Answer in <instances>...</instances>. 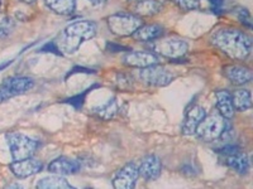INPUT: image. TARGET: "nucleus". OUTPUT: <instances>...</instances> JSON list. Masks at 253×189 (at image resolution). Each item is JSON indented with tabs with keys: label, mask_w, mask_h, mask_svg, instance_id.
<instances>
[{
	"label": "nucleus",
	"mask_w": 253,
	"mask_h": 189,
	"mask_svg": "<svg viewBox=\"0 0 253 189\" xmlns=\"http://www.w3.org/2000/svg\"><path fill=\"white\" fill-rule=\"evenodd\" d=\"M210 42L225 56L234 61H245L252 52V39L236 28H220L211 34Z\"/></svg>",
	"instance_id": "f257e3e1"
},
{
	"label": "nucleus",
	"mask_w": 253,
	"mask_h": 189,
	"mask_svg": "<svg viewBox=\"0 0 253 189\" xmlns=\"http://www.w3.org/2000/svg\"><path fill=\"white\" fill-rule=\"evenodd\" d=\"M96 31H98V27L91 20H79L63 29L57 39L55 40V43L61 53L71 55L80 48L84 42L94 38Z\"/></svg>",
	"instance_id": "f03ea898"
},
{
	"label": "nucleus",
	"mask_w": 253,
	"mask_h": 189,
	"mask_svg": "<svg viewBox=\"0 0 253 189\" xmlns=\"http://www.w3.org/2000/svg\"><path fill=\"white\" fill-rule=\"evenodd\" d=\"M6 143H8L13 160H22V159L33 157L38 148L37 141L17 131L6 134Z\"/></svg>",
	"instance_id": "7ed1b4c3"
},
{
	"label": "nucleus",
	"mask_w": 253,
	"mask_h": 189,
	"mask_svg": "<svg viewBox=\"0 0 253 189\" xmlns=\"http://www.w3.org/2000/svg\"><path fill=\"white\" fill-rule=\"evenodd\" d=\"M108 27L118 37L132 35L142 26V19L132 13H117L108 18Z\"/></svg>",
	"instance_id": "20e7f679"
},
{
	"label": "nucleus",
	"mask_w": 253,
	"mask_h": 189,
	"mask_svg": "<svg viewBox=\"0 0 253 189\" xmlns=\"http://www.w3.org/2000/svg\"><path fill=\"white\" fill-rule=\"evenodd\" d=\"M151 48L158 53V55L164 56V57L171 58V60H177V58H182L186 55L187 43L184 39L177 37H167L161 38V39L153 40L151 44Z\"/></svg>",
	"instance_id": "39448f33"
},
{
	"label": "nucleus",
	"mask_w": 253,
	"mask_h": 189,
	"mask_svg": "<svg viewBox=\"0 0 253 189\" xmlns=\"http://www.w3.org/2000/svg\"><path fill=\"white\" fill-rule=\"evenodd\" d=\"M225 126H227V123L224 118L220 114H213L203 119L202 123L199 124L195 134L198 135L199 139L204 141H214L221 138Z\"/></svg>",
	"instance_id": "423d86ee"
},
{
	"label": "nucleus",
	"mask_w": 253,
	"mask_h": 189,
	"mask_svg": "<svg viewBox=\"0 0 253 189\" xmlns=\"http://www.w3.org/2000/svg\"><path fill=\"white\" fill-rule=\"evenodd\" d=\"M35 86V81L26 76L8 77L0 85V103L5 102L9 98L26 94Z\"/></svg>",
	"instance_id": "0eeeda50"
},
{
	"label": "nucleus",
	"mask_w": 253,
	"mask_h": 189,
	"mask_svg": "<svg viewBox=\"0 0 253 189\" xmlns=\"http://www.w3.org/2000/svg\"><path fill=\"white\" fill-rule=\"evenodd\" d=\"M139 78L143 83L153 87H165L170 85L173 80V75L170 71H167L165 67L152 64L146 68H141Z\"/></svg>",
	"instance_id": "6e6552de"
},
{
	"label": "nucleus",
	"mask_w": 253,
	"mask_h": 189,
	"mask_svg": "<svg viewBox=\"0 0 253 189\" xmlns=\"http://www.w3.org/2000/svg\"><path fill=\"white\" fill-rule=\"evenodd\" d=\"M138 166L134 163H128L117 172L113 179V187L115 189H132L134 188L135 182L138 181Z\"/></svg>",
	"instance_id": "1a4fd4ad"
},
{
	"label": "nucleus",
	"mask_w": 253,
	"mask_h": 189,
	"mask_svg": "<svg viewBox=\"0 0 253 189\" xmlns=\"http://www.w3.org/2000/svg\"><path fill=\"white\" fill-rule=\"evenodd\" d=\"M42 168H43L42 161L37 160V159H33L32 157L27 158V159H22V160H14L9 165L10 172L15 177L19 178V179H24V178L37 174V173H40L42 170Z\"/></svg>",
	"instance_id": "9d476101"
},
{
	"label": "nucleus",
	"mask_w": 253,
	"mask_h": 189,
	"mask_svg": "<svg viewBox=\"0 0 253 189\" xmlns=\"http://www.w3.org/2000/svg\"><path fill=\"white\" fill-rule=\"evenodd\" d=\"M122 62L133 68H146L152 64H157L158 58L152 52H129L123 56Z\"/></svg>",
	"instance_id": "9b49d317"
},
{
	"label": "nucleus",
	"mask_w": 253,
	"mask_h": 189,
	"mask_svg": "<svg viewBox=\"0 0 253 189\" xmlns=\"http://www.w3.org/2000/svg\"><path fill=\"white\" fill-rule=\"evenodd\" d=\"M139 175L146 181H156L162 172V164L156 155H147L138 168Z\"/></svg>",
	"instance_id": "f8f14e48"
},
{
	"label": "nucleus",
	"mask_w": 253,
	"mask_h": 189,
	"mask_svg": "<svg viewBox=\"0 0 253 189\" xmlns=\"http://www.w3.org/2000/svg\"><path fill=\"white\" fill-rule=\"evenodd\" d=\"M205 116H207V112H205L204 107L199 106V105H194V106L190 107L186 112V116H185L184 124H182V134H195L199 124L202 123Z\"/></svg>",
	"instance_id": "ddd939ff"
},
{
	"label": "nucleus",
	"mask_w": 253,
	"mask_h": 189,
	"mask_svg": "<svg viewBox=\"0 0 253 189\" xmlns=\"http://www.w3.org/2000/svg\"><path fill=\"white\" fill-rule=\"evenodd\" d=\"M223 73L225 77L237 86H242L252 81V71L248 67L238 66V64H229L223 68Z\"/></svg>",
	"instance_id": "4468645a"
},
{
	"label": "nucleus",
	"mask_w": 253,
	"mask_h": 189,
	"mask_svg": "<svg viewBox=\"0 0 253 189\" xmlns=\"http://www.w3.org/2000/svg\"><path fill=\"white\" fill-rule=\"evenodd\" d=\"M81 169V165L78 160L70 159L66 157H61L52 160L48 165V170L53 174L66 175V174H75Z\"/></svg>",
	"instance_id": "2eb2a0df"
},
{
	"label": "nucleus",
	"mask_w": 253,
	"mask_h": 189,
	"mask_svg": "<svg viewBox=\"0 0 253 189\" xmlns=\"http://www.w3.org/2000/svg\"><path fill=\"white\" fill-rule=\"evenodd\" d=\"M122 111H123V102H121L118 98L114 97L108 101V102L100 105V106L95 107L92 112L100 120L107 121L117 118L118 115L122 114Z\"/></svg>",
	"instance_id": "dca6fc26"
},
{
	"label": "nucleus",
	"mask_w": 253,
	"mask_h": 189,
	"mask_svg": "<svg viewBox=\"0 0 253 189\" xmlns=\"http://www.w3.org/2000/svg\"><path fill=\"white\" fill-rule=\"evenodd\" d=\"M224 163L229 166L230 169L236 170L238 174H247L250 172V160H248V157L245 153H242L241 150L230 155H225Z\"/></svg>",
	"instance_id": "f3484780"
},
{
	"label": "nucleus",
	"mask_w": 253,
	"mask_h": 189,
	"mask_svg": "<svg viewBox=\"0 0 253 189\" xmlns=\"http://www.w3.org/2000/svg\"><path fill=\"white\" fill-rule=\"evenodd\" d=\"M216 97V109L219 114L227 120H230L234 115V106L232 101V94H229L225 90H221L215 94Z\"/></svg>",
	"instance_id": "a211bd4d"
},
{
	"label": "nucleus",
	"mask_w": 253,
	"mask_h": 189,
	"mask_svg": "<svg viewBox=\"0 0 253 189\" xmlns=\"http://www.w3.org/2000/svg\"><path fill=\"white\" fill-rule=\"evenodd\" d=\"M164 33V28L158 24H146L141 26L133 33V38L139 42H151L160 38Z\"/></svg>",
	"instance_id": "6ab92c4d"
},
{
	"label": "nucleus",
	"mask_w": 253,
	"mask_h": 189,
	"mask_svg": "<svg viewBox=\"0 0 253 189\" xmlns=\"http://www.w3.org/2000/svg\"><path fill=\"white\" fill-rule=\"evenodd\" d=\"M162 10V4L157 0H138L134 5L137 17H153Z\"/></svg>",
	"instance_id": "aec40b11"
},
{
	"label": "nucleus",
	"mask_w": 253,
	"mask_h": 189,
	"mask_svg": "<svg viewBox=\"0 0 253 189\" xmlns=\"http://www.w3.org/2000/svg\"><path fill=\"white\" fill-rule=\"evenodd\" d=\"M49 10L58 15H70L76 6L75 0H44Z\"/></svg>",
	"instance_id": "412c9836"
},
{
	"label": "nucleus",
	"mask_w": 253,
	"mask_h": 189,
	"mask_svg": "<svg viewBox=\"0 0 253 189\" xmlns=\"http://www.w3.org/2000/svg\"><path fill=\"white\" fill-rule=\"evenodd\" d=\"M38 189H71L72 186L63 177L58 175H51L40 179L37 183Z\"/></svg>",
	"instance_id": "4be33fe9"
},
{
	"label": "nucleus",
	"mask_w": 253,
	"mask_h": 189,
	"mask_svg": "<svg viewBox=\"0 0 253 189\" xmlns=\"http://www.w3.org/2000/svg\"><path fill=\"white\" fill-rule=\"evenodd\" d=\"M234 110L237 111H247L252 107V94L248 90H237L232 94Z\"/></svg>",
	"instance_id": "5701e85b"
},
{
	"label": "nucleus",
	"mask_w": 253,
	"mask_h": 189,
	"mask_svg": "<svg viewBox=\"0 0 253 189\" xmlns=\"http://www.w3.org/2000/svg\"><path fill=\"white\" fill-rule=\"evenodd\" d=\"M173 3L185 12H191L200 8L202 0H173Z\"/></svg>",
	"instance_id": "b1692460"
},
{
	"label": "nucleus",
	"mask_w": 253,
	"mask_h": 189,
	"mask_svg": "<svg viewBox=\"0 0 253 189\" xmlns=\"http://www.w3.org/2000/svg\"><path fill=\"white\" fill-rule=\"evenodd\" d=\"M14 29V20L12 18H4L0 20V38H6Z\"/></svg>",
	"instance_id": "393cba45"
},
{
	"label": "nucleus",
	"mask_w": 253,
	"mask_h": 189,
	"mask_svg": "<svg viewBox=\"0 0 253 189\" xmlns=\"http://www.w3.org/2000/svg\"><path fill=\"white\" fill-rule=\"evenodd\" d=\"M236 15L238 20L243 26L247 28H252V18H251L250 12L246 8H237L236 9Z\"/></svg>",
	"instance_id": "a878e982"
},
{
	"label": "nucleus",
	"mask_w": 253,
	"mask_h": 189,
	"mask_svg": "<svg viewBox=\"0 0 253 189\" xmlns=\"http://www.w3.org/2000/svg\"><path fill=\"white\" fill-rule=\"evenodd\" d=\"M132 78L129 77L128 75H126V73H118V76H117V86H118L119 90H123V91H126V90H129L130 87H132L133 82H132Z\"/></svg>",
	"instance_id": "bb28decb"
},
{
	"label": "nucleus",
	"mask_w": 253,
	"mask_h": 189,
	"mask_svg": "<svg viewBox=\"0 0 253 189\" xmlns=\"http://www.w3.org/2000/svg\"><path fill=\"white\" fill-rule=\"evenodd\" d=\"M87 91H89V90H87ZM87 91L84 92L83 94H76V96H74V97L67 98V100H65V102L69 103V105H71V106H74L76 110H80L81 107L84 106V102H85V96H86Z\"/></svg>",
	"instance_id": "cd10ccee"
},
{
	"label": "nucleus",
	"mask_w": 253,
	"mask_h": 189,
	"mask_svg": "<svg viewBox=\"0 0 253 189\" xmlns=\"http://www.w3.org/2000/svg\"><path fill=\"white\" fill-rule=\"evenodd\" d=\"M41 52H51V53H55V55H62V53L60 52V49H58V47L56 46L55 40L44 44V46L41 48Z\"/></svg>",
	"instance_id": "c85d7f7f"
},
{
	"label": "nucleus",
	"mask_w": 253,
	"mask_h": 189,
	"mask_svg": "<svg viewBox=\"0 0 253 189\" xmlns=\"http://www.w3.org/2000/svg\"><path fill=\"white\" fill-rule=\"evenodd\" d=\"M107 51L109 52H124V51H130V48L123 46H118L115 43H108L107 44Z\"/></svg>",
	"instance_id": "c756f323"
},
{
	"label": "nucleus",
	"mask_w": 253,
	"mask_h": 189,
	"mask_svg": "<svg viewBox=\"0 0 253 189\" xmlns=\"http://www.w3.org/2000/svg\"><path fill=\"white\" fill-rule=\"evenodd\" d=\"M209 3L213 5V9L215 12H220L221 6L224 4V0H209Z\"/></svg>",
	"instance_id": "7c9ffc66"
},
{
	"label": "nucleus",
	"mask_w": 253,
	"mask_h": 189,
	"mask_svg": "<svg viewBox=\"0 0 253 189\" xmlns=\"http://www.w3.org/2000/svg\"><path fill=\"white\" fill-rule=\"evenodd\" d=\"M76 72H85V73H91L92 71H90V69H86V68H80V67H76V68H74V71H71V73H70V75H74V73H76Z\"/></svg>",
	"instance_id": "2f4dec72"
},
{
	"label": "nucleus",
	"mask_w": 253,
	"mask_h": 189,
	"mask_svg": "<svg viewBox=\"0 0 253 189\" xmlns=\"http://www.w3.org/2000/svg\"><path fill=\"white\" fill-rule=\"evenodd\" d=\"M89 1L92 4H101V3H104L105 0H89Z\"/></svg>",
	"instance_id": "473e14b6"
},
{
	"label": "nucleus",
	"mask_w": 253,
	"mask_h": 189,
	"mask_svg": "<svg viewBox=\"0 0 253 189\" xmlns=\"http://www.w3.org/2000/svg\"><path fill=\"white\" fill-rule=\"evenodd\" d=\"M20 1H23V3L26 4H32V3H35L36 0H20Z\"/></svg>",
	"instance_id": "72a5a7b5"
},
{
	"label": "nucleus",
	"mask_w": 253,
	"mask_h": 189,
	"mask_svg": "<svg viewBox=\"0 0 253 189\" xmlns=\"http://www.w3.org/2000/svg\"><path fill=\"white\" fill-rule=\"evenodd\" d=\"M129 1H138V0H129Z\"/></svg>",
	"instance_id": "f704fd0d"
},
{
	"label": "nucleus",
	"mask_w": 253,
	"mask_h": 189,
	"mask_svg": "<svg viewBox=\"0 0 253 189\" xmlns=\"http://www.w3.org/2000/svg\"><path fill=\"white\" fill-rule=\"evenodd\" d=\"M0 4H1V3H0Z\"/></svg>",
	"instance_id": "c9c22d12"
}]
</instances>
